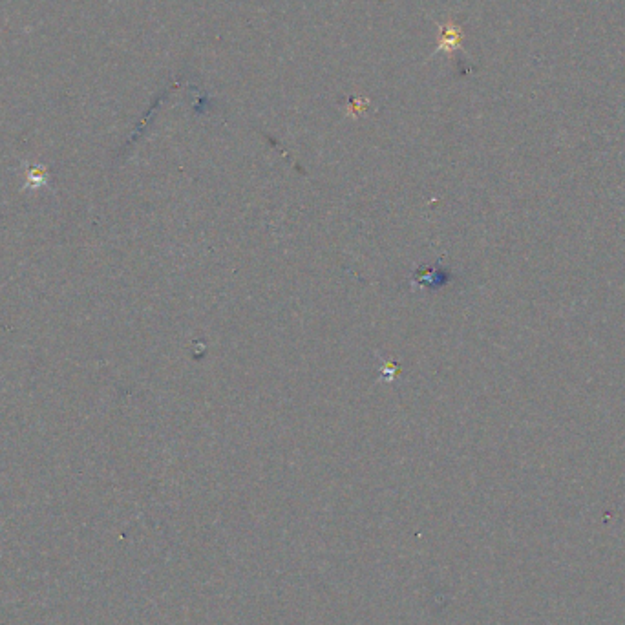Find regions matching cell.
<instances>
[{"label":"cell","mask_w":625,"mask_h":625,"mask_svg":"<svg viewBox=\"0 0 625 625\" xmlns=\"http://www.w3.org/2000/svg\"><path fill=\"white\" fill-rule=\"evenodd\" d=\"M459 43V33L456 28H448L443 30V39H441V50H450V46H457Z\"/></svg>","instance_id":"6da1fadb"}]
</instances>
